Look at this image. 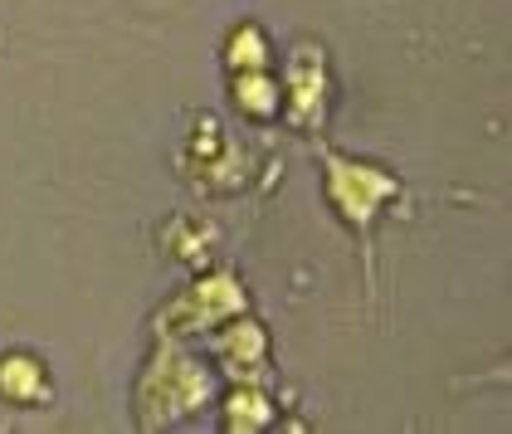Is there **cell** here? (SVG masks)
Segmentation results:
<instances>
[{
  "instance_id": "cell-10",
  "label": "cell",
  "mask_w": 512,
  "mask_h": 434,
  "mask_svg": "<svg viewBox=\"0 0 512 434\" xmlns=\"http://www.w3.org/2000/svg\"><path fill=\"white\" fill-rule=\"evenodd\" d=\"M230 103L244 122H274L283 113V93H278L274 69H249L230 74Z\"/></svg>"
},
{
  "instance_id": "cell-4",
  "label": "cell",
  "mask_w": 512,
  "mask_h": 434,
  "mask_svg": "<svg viewBox=\"0 0 512 434\" xmlns=\"http://www.w3.org/2000/svg\"><path fill=\"white\" fill-rule=\"evenodd\" d=\"M181 161H186L191 186L205 191V196H235V191H244L254 181V157L210 113H196L191 132H186Z\"/></svg>"
},
{
  "instance_id": "cell-3",
  "label": "cell",
  "mask_w": 512,
  "mask_h": 434,
  "mask_svg": "<svg viewBox=\"0 0 512 434\" xmlns=\"http://www.w3.org/2000/svg\"><path fill=\"white\" fill-rule=\"evenodd\" d=\"M249 313V288L235 269H200L181 293H171L152 313V332L166 337H210L220 322Z\"/></svg>"
},
{
  "instance_id": "cell-6",
  "label": "cell",
  "mask_w": 512,
  "mask_h": 434,
  "mask_svg": "<svg viewBox=\"0 0 512 434\" xmlns=\"http://www.w3.org/2000/svg\"><path fill=\"white\" fill-rule=\"evenodd\" d=\"M210 356L230 381H269V327L249 313L230 317L210 332Z\"/></svg>"
},
{
  "instance_id": "cell-5",
  "label": "cell",
  "mask_w": 512,
  "mask_h": 434,
  "mask_svg": "<svg viewBox=\"0 0 512 434\" xmlns=\"http://www.w3.org/2000/svg\"><path fill=\"white\" fill-rule=\"evenodd\" d=\"M283 118L293 132L303 137H322L327 127V108H332V64H327V49L317 40H298L288 49V64H283Z\"/></svg>"
},
{
  "instance_id": "cell-9",
  "label": "cell",
  "mask_w": 512,
  "mask_h": 434,
  "mask_svg": "<svg viewBox=\"0 0 512 434\" xmlns=\"http://www.w3.org/2000/svg\"><path fill=\"white\" fill-rule=\"evenodd\" d=\"M157 244L166 249V259H176V264H186V269H210L215 225H205L196 215H171V220H161Z\"/></svg>"
},
{
  "instance_id": "cell-8",
  "label": "cell",
  "mask_w": 512,
  "mask_h": 434,
  "mask_svg": "<svg viewBox=\"0 0 512 434\" xmlns=\"http://www.w3.org/2000/svg\"><path fill=\"white\" fill-rule=\"evenodd\" d=\"M278 405L269 395V381H230L225 391V410H220V425L230 434H264L274 430Z\"/></svg>"
},
{
  "instance_id": "cell-7",
  "label": "cell",
  "mask_w": 512,
  "mask_h": 434,
  "mask_svg": "<svg viewBox=\"0 0 512 434\" xmlns=\"http://www.w3.org/2000/svg\"><path fill=\"white\" fill-rule=\"evenodd\" d=\"M0 400L10 410H44L54 405V376L35 352L15 347V352H0Z\"/></svg>"
},
{
  "instance_id": "cell-2",
  "label": "cell",
  "mask_w": 512,
  "mask_h": 434,
  "mask_svg": "<svg viewBox=\"0 0 512 434\" xmlns=\"http://www.w3.org/2000/svg\"><path fill=\"white\" fill-rule=\"evenodd\" d=\"M317 166H322V191L327 205L337 210V220L347 225L361 244V264H366V288H376V259H371V230L376 220L405 196V181L381 161L347 157L327 142H317Z\"/></svg>"
},
{
  "instance_id": "cell-11",
  "label": "cell",
  "mask_w": 512,
  "mask_h": 434,
  "mask_svg": "<svg viewBox=\"0 0 512 434\" xmlns=\"http://www.w3.org/2000/svg\"><path fill=\"white\" fill-rule=\"evenodd\" d=\"M220 59H225V69H230V74L274 69V40H269V30H264V25L239 20L235 30L225 35V44H220Z\"/></svg>"
},
{
  "instance_id": "cell-1",
  "label": "cell",
  "mask_w": 512,
  "mask_h": 434,
  "mask_svg": "<svg viewBox=\"0 0 512 434\" xmlns=\"http://www.w3.org/2000/svg\"><path fill=\"white\" fill-rule=\"evenodd\" d=\"M220 400V371L205 366L181 337L152 332V356L132 391V425L147 434L171 430L181 420H196Z\"/></svg>"
}]
</instances>
